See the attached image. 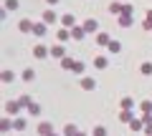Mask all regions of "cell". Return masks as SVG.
<instances>
[{"mask_svg":"<svg viewBox=\"0 0 152 136\" xmlns=\"http://www.w3.org/2000/svg\"><path fill=\"white\" fill-rule=\"evenodd\" d=\"M84 30H86V33H94V30H96V20H86V23H84Z\"/></svg>","mask_w":152,"mask_h":136,"instance_id":"obj_6","label":"cell"},{"mask_svg":"<svg viewBox=\"0 0 152 136\" xmlns=\"http://www.w3.org/2000/svg\"><path fill=\"white\" fill-rule=\"evenodd\" d=\"M76 134H79V131H76V126H74V124L66 126V136H76Z\"/></svg>","mask_w":152,"mask_h":136,"instance_id":"obj_16","label":"cell"},{"mask_svg":"<svg viewBox=\"0 0 152 136\" xmlns=\"http://www.w3.org/2000/svg\"><path fill=\"white\" fill-rule=\"evenodd\" d=\"M96 43H99V45H109L112 40H109V35H107V33H99V35H96Z\"/></svg>","mask_w":152,"mask_h":136,"instance_id":"obj_4","label":"cell"},{"mask_svg":"<svg viewBox=\"0 0 152 136\" xmlns=\"http://www.w3.org/2000/svg\"><path fill=\"white\" fill-rule=\"evenodd\" d=\"M31 114H41V106H38V104H31Z\"/></svg>","mask_w":152,"mask_h":136,"instance_id":"obj_26","label":"cell"},{"mask_svg":"<svg viewBox=\"0 0 152 136\" xmlns=\"http://www.w3.org/2000/svg\"><path fill=\"white\" fill-rule=\"evenodd\" d=\"M64 68H71V71H74V60H71V58H64Z\"/></svg>","mask_w":152,"mask_h":136,"instance_id":"obj_22","label":"cell"},{"mask_svg":"<svg viewBox=\"0 0 152 136\" xmlns=\"http://www.w3.org/2000/svg\"><path fill=\"white\" fill-rule=\"evenodd\" d=\"M58 40H69V30H58Z\"/></svg>","mask_w":152,"mask_h":136,"instance_id":"obj_24","label":"cell"},{"mask_svg":"<svg viewBox=\"0 0 152 136\" xmlns=\"http://www.w3.org/2000/svg\"><path fill=\"white\" fill-rule=\"evenodd\" d=\"M140 109H142V114H152V101H145Z\"/></svg>","mask_w":152,"mask_h":136,"instance_id":"obj_9","label":"cell"},{"mask_svg":"<svg viewBox=\"0 0 152 136\" xmlns=\"http://www.w3.org/2000/svg\"><path fill=\"white\" fill-rule=\"evenodd\" d=\"M74 71L76 73H84V63H74Z\"/></svg>","mask_w":152,"mask_h":136,"instance_id":"obj_25","label":"cell"},{"mask_svg":"<svg viewBox=\"0 0 152 136\" xmlns=\"http://www.w3.org/2000/svg\"><path fill=\"white\" fill-rule=\"evenodd\" d=\"M109 50H112V53H119V50H122V45L117 43V40H112V43H109Z\"/></svg>","mask_w":152,"mask_h":136,"instance_id":"obj_12","label":"cell"},{"mask_svg":"<svg viewBox=\"0 0 152 136\" xmlns=\"http://www.w3.org/2000/svg\"><path fill=\"white\" fill-rule=\"evenodd\" d=\"M18 109H23L20 101H10V104H8V114H18Z\"/></svg>","mask_w":152,"mask_h":136,"instance_id":"obj_3","label":"cell"},{"mask_svg":"<svg viewBox=\"0 0 152 136\" xmlns=\"http://www.w3.org/2000/svg\"><path fill=\"white\" fill-rule=\"evenodd\" d=\"M38 134H43V136H51V124H41V126H38Z\"/></svg>","mask_w":152,"mask_h":136,"instance_id":"obj_7","label":"cell"},{"mask_svg":"<svg viewBox=\"0 0 152 136\" xmlns=\"http://www.w3.org/2000/svg\"><path fill=\"white\" fill-rule=\"evenodd\" d=\"M94 65H96V68H107V58H102V55H99V58L94 60Z\"/></svg>","mask_w":152,"mask_h":136,"instance_id":"obj_14","label":"cell"},{"mask_svg":"<svg viewBox=\"0 0 152 136\" xmlns=\"http://www.w3.org/2000/svg\"><path fill=\"white\" fill-rule=\"evenodd\" d=\"M61 23H64V25H74V18H71V15H64V18H61Z\"/></svg>","mask_w":152,"mask_h":136,"instance_id":"obj_20","label":"cell"},{"mask_svg":"<svg viewBox=\"0 0 152 136\" xmlns=\"http://www.w3.org/2000/svg\"><path fill=\"white\" fill-rule=\"evenodd\" d=\"M129 126L132 131H142V121H129Z\"/></svg>","mask_w":152,"mask_h":136,"instance_id":"obj_19","label":"cell"},{"mask_svg":"<svg viewBox=\"0 0 152 136\" xmlns=\"http://www.w3.org/2000/svg\"><path fill=\"white\" fill-rule=\"evenodd\" d=\"M18 28H20L23 33H28V30H33V25H31V20H20V25H18Z\"/></svg>","mask_w":152,"mask_h":136,"instance_id":"obj_8","label":"cell"},{"mask_svg":"<svg viewBox=\"0 0 152 136\" xmlns=\"http://www.w3.org/2000/svg\"><path fill=\"white\" fill-rule=\"evenodd\" d=\"M129 23H132L129 15H119V25H129Z\"/></svg>","mask_w":152,"mask_h":136,"instance_id":"obj_18","label":"cell"},{"mask_svg":"<svg viewBox=\"0 0 152 136\" xmlns=\"http://www.w3.org/2000/svg\"><path fill=\"white\" fill-rule=\"evenodd\" d=\"M81 86L86 88V91H91V88H94V81H91V78H84V81H81Z\"/></svg>","mask_w":152,"mask_h":136,"instance_id":"obj_15","label":"cell"},{"mask_svg":"<svg viewBox=\"0 0 152 136\" xmlns=\"http://www.w3.org/2000/svg\"><path fill=\"white\" fill-rule=\"evenodd\" d=\"M33 55H36V58H46V55H48V50H46V45H38V48L33 50Z\"/></svg>","mask_w":152,"mask_h":136,"instance_id":"obj_1","label":"cell"},{"mask_svg":"<svg viewBox=\"0 0 152 136\" xmlns=\"http://www.w3.org/2000/svg\"><path fill=\"white\" fill-rule=\"evenodd\" d=\"M48 3H51V5H53V3H58V0H48Z\"/></svg>","mask_w":152,"mask_h":136,"instance_id":"obj_28","label":"cell"},{"mask_svg":"<svg viewBox=\"0 0 152 136\" xmlns=\"http://www.w3.org/2000/svg\"><path fill=\"white\" fill-rule=\"evenodd\" d=\"M76 136H86V134H76Z\"/></svg>","mask_w":152,"mask_h":136,"instance_id":"obj_29","label":"cell"},{"mask_svg":"<svg viewBox=\"0 0 152 136\" xmlns=\"http://www.w3.org/2000/svg\"><path fill=\"white\" fill-rule=\"evenodd\" d=\"M51 55H53V58H64V48H53Z\"/></svg>","mask_w":152,"mask_h":136,"instance_id":"obj_17","label":"cell"},{"mask_svg":"<svg viewBox=\"0 0 152 136\" xmlns=\"http://www.w3.org/2000/svg\"><path fill=\"white\" fill-rule=\"evenodd\" d=\"M18 101H20V106H31V98H28V96H20Z\"/></svg>","mask_w":152,"mask_h":136,"instance_id":"obj_23","label":"cell"},{"mask_svg":"<svg viewBox=\"0 0 152 136\" xmlns=\"http://www.w3.org/2000/svg\"><path fill=\"white\" fill-rule=\"evenodd\" d=\"M119 119H122V121H132V111H129V109H124V111L119 114Z\"/></svg>","mask_w":152,"mask_h":136,"instance_id":"obj_11","label":"cell"},{"mask_svg":"<svg viewBox=\"0 0 152 136\" xmlns=\"http://www.w3.org/2000/svg\"><path fill=\"white\" fill-rule=\"evenodd\" d=\"M71 35H74V38H84V35H86V30H84V25H76Z\"/></svg>","mask_w":152,"mask_h":136,"instance_id":"obj_5","label":"cell"},{"mask_svg":"<svg viewBox=\"0 0 152 136\" xmlns=\"http://www.w3.org/2000/svg\"><path fill=\"white\" fill-rule=\"evenodd\" d=\"M33 33H36V35H46V23H36V25H33Z\"/></svg>","mask_w":152,"mask_h":136,"instance_id":"obj_2","label":"cell"},{"mask_svg":"<svg viewBox=\"0 0 152 136\" xmlns=\"http://www.w3.org/2000/svg\"><path fill=\"white\" fill-rule=\"evenodd\" d=\"M13 126H15L18 131H23V129H26V119H15V121H13Z\"/></svg>","mask_w":152,"mask_h":136,"instance_id":"obj_10","label":"cell"},{"mask_svg":"<svg viewBox=\"0 0 152 136\" xmlns=\"http://www.w3.org/2000/svg\"><path fill=\"white\" fill-rule=\"evenodd\" d=\"M18 8V0H5V10H15Z\"/></svg>","mask_w":152,"mask_h":136,"instance_id":"obj_13","label":"cell"},{"mask_svg":"<svg viewBox=\"0 0 152 136\" xmlns=\"http://www.w3.org/2000/svg\"><path fill=\"white\" fill-rule=\"evenodd\" d=\"M94 136H107V131H104V129H102V126H99V129H96V131H94Z\"/></svg>","mask_w":152,"mask_h":136,"instance_id":"obj_27","label":"cell"},{"mask_svg":"<svg viewBox=\"0 0 152 136\" xmlns=\"http://www.w3.org/2000/svg\"><path fill=\"white\" fill-rule=\"evenodd\" d=\"M51 136H58V134H51Z\"/></svg>","mask_w":152,"mask_h":136,"instance_id":"obj_30","label":"cell"},{"mask_svg":"<svg viewBox=\"0 0 152 136\" xmlns=\"http://www.w3.org/2000/svg\"><path fill=\"white\" fill-rule=\"evenodd\" d=\"M142 73H147V76H150V73H152V63H142Z\"/></svg>","mask_w":152,"mask_h":136,"instance_id":"obj_21","label":"cell"}]
</instances>
